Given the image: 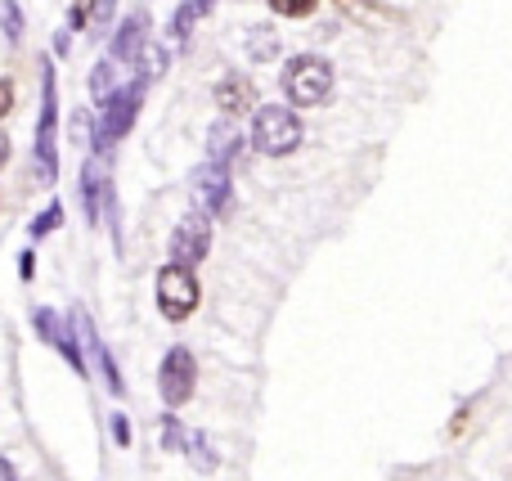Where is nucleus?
Returning <instances> with one entry per match:
<instances>
[{"label":"nucleus","instance_id":"11","mask_svg":"<svg viewBox=\"0 0 512 481\" xmlns=\"http://www.w3.org/2000/svg\"><path fill=\"white\" fill-rule=\"evenodd\" d=\"M216 108H221V117H248L256 108V86L239 72H225L216 81Z\"/></svg>","mask_w":512,"mask_h":481},{"label":"nucleus","instance_id":"17","mask_svg":"<svg viewBox=\"0 0 512 481\" xmlns=\"http://www.w3.org/2000/svg\"><path fill=\"white\" fill-rule=\"evenodd\" d=\"M117 90H122L117 86V59H99L90 68V95H95V104H108Z\"/></svg>","mask_w":512,"mask_h":481},{"label":"nucleus","instance_id":"4","mask_svg":"<svg viewBox=\"0 0 512 481\" xmlns=\"http://www.w3.org/2000/svg\"><path fill=\"white\" fill-rule=\"evenodd\" d=\"M144 81L135 77L131 86H122L113 99L104 104V117H95V135H90V153H99V158H108L113 153V144L122 140L126 131L135 126V117H140V104H144Z\"/></svg>","mask_w":512,"mask_h":481},{"label":"nucleus","instance_id":"28","mask_svg":"<svg viewBox=\"0 0 512 481\" xmlns=\"http://www.w3.org/2000/svg\"><path fill=\"white\" fill-rule=\"evenodd\" d=\"M72 50V32H59L54 36V59H59V54H68Z\"/></svg>","mask_w":512,"mask_h":481},{"label":"nucleus","instance_id":"30","mask_svg":"<svg viewBox=\"0 0 512 481\" xmlns=\"http://www.w3.org/2000/svg\"><path fill=\"white\" fill-rule=\"evenodd\" d=\"M0 481H18V473H14V464H9L5 455H0Z\"/></svg>","mask_w":512,"mask_h":481},{"label":"nucleus","instance_id":"18","mask_svg":"<svg viewBox=\"0 0 512 481\" xmlns=\"http://www.w3.org/2000/svg\"><path fill=\"white\" fill-rule=\"evenodd\" d=\"M59 225H63V203H59V198H54V203L45 207V212H36V216H32V225H27V234H32V239H50V234L59 230Z\"/></svg>","mask_w":512,"mask_h":481},{"label":"nucleus","instance_id":"12","mask_svg":"<svg viewBox=\"0 0 512 481\" xmlns=\"http://www.w3.org/2000/svg\"><path fill=\"white\" fill-rule=\"evenodd\" d=\"M149 32H153V18L144 14V9L126 14V23L113 32V59L117 63H135V54H140V45L149 41Z\"/></svg>","mask_w":512,"mask_h":481},{"label":"nucleus","instance_id":"2","mask_svg":"<svg viewBox=\"0 0 512 481\" xmlns=\"http://www.w3.org/2000/svg\"><path fill=\"white\" fill-rule=\"evenodd\" d=\"M279 86L292 108H319L333 95V63L319 59V54H297V59L283 63Z\"/></svg>","mask_w":512,"mask_h":481},{"label":"nucleus","instance_id":"27","mask_svg":"<svg viewBox=\"0 0 512 481\" xmlns=\"http://www.w3.org/2000/svg\"><path fill=\"white\" fill-rule=\"evenodd\" d=\"M18 275H23V279L36 275V252H23V257H18Z\"/></svg>","mask_w":512,"mask_h":481},{"label":"nucleus","instance_id":"20","mask_svg":"<svg viewBox=\"0 0 512 481\" xmlns=\"http://www.w3.org/2000/svg\"><path fill=\"white\" fill-rule=\"evenodd\" d=\"M0 27H5V41L9 45H18L23 41V5L18 0H0Z\"/></svg>","mask_w":512,"mask_h":481},{"label":"nucleus","instance_id":"7","mask_svg":"<svg viewBox=\"0 0 512 481\" xmlns=\"http://www.w3.org/2000/svg\"><path fill=\"white\" fill-rule=\"evenodd\" d=\"M194 387H198V360H194V351L171 347L167 356H162V369H158V392H162V401H167V410H180V405H189Z\"/></svg>","mask_w":512,"mask_h":481},{"label":"nucleus","instance_id":"13","mask_svg":"<svg viewBox=\"0 0 512 481\" xmlns=\"http://www.w3.org/2000/svg\"><path fill=\"white\" fill-rule=\"evenodd\" d=\"M243 153V140H239V126H234V117H221V122L207 131V158L221 162V167H230L234 158Z\"/></svg>","mask_w":512,"mask_h":481},{"label":"nucleus","instance_id":"8","mask_svg":"<svg viewBox=\"0 0 512 481\" xmlns=\"http://www.w3.org/2000/svg\"><path fill=\"white\" fill-rule=\"evenodd\" d=\"M189 189H194V203L203 207L207 216H230L234 207V180H230V167L207 158L203 167H194L189 176Z\"/></svg>","mask_w":512,"mask_h":481},{"label":"nucleus","instance_id":"9","mask_svg":"<svg viewBox=\"0 0 512 481\" xmlns=\"http://www.w3.org/2000/svg\"><path fill=\"white\" fill-rule=\"evenodd\" d=\"M207 248H212V216L203 212V207H194V212H185L176 221V230H171V261H180V266H198V261L207 257Z\"/></svg>","mask_w":512,"mask_h":481},{"label":"nucleus","instance_id":"16","mask_svg":"<svg viewBox=\"0 0 512 481\" xmlns=\"http://www.w3.org/2000/svg\"><path fill=\"white\" fill-rule=\"evenodd\" d=\"M283 54V41H279V32L274 27H248V59L252 63H270V59H279Z\"/></svg>","mask_w":512,"mask_h":481},{"label":"nucleus","instance_id":"15","mask_svg":"<svg viewBox=\"0 0 512 481\" xmlns=\"http://www.w3.org/2000/svg\"><path fill=\"white\" fill-rule=\"evenodd\" d=\"M212 14V0H185V5L176 9V18H171V41H185L189 45V36H194V23L198 18H207Z\"/></svg>","mask_w":512,"mask_h":481},{"label":"nucleus","instance_id":"6","mask_svg":"<svg viewBox=\"0 0 512 481\" xmlns=\"http://www.w3.org/2000/svg\"><path fill=\"white\" fill-rule=\"evenodd\" d=\"M32 324H36V333H41V342H50V347L59 351L72 369H77V378L90 374L86 369V347L77 342V324H72V315H59V311H50V306H36Z\"/></svg>","mask_w":512,"mask_h":481},{"label":"nucleus","instance_id":"24","mask_svg":"<svg viewBox=\"0 0 512 481\" xmlns=\"http://www.w3.org/2000/svg\"><path fill=\"white\" fill-rule=\"evenodd\" d=\"M113 441H117V446H122V450H126V446H131V419H126V414H122V410H117V414H113Z\"/></svg>","mask_w":512,"mask_h":481},{"label":"nucleus","instance_id":"5","mask_svg":"<svg viewBox=\"0 0 512 481\" xmlns=\"http://www.w3.org/2000/svg\"><path fill=\"white\" fill-rule=\"evenodd\" d=\"M198 297H203V288H198V279H194V266L171 261V266L158 270V311L167 315L171 324H185L189 315L198 311Z\"/></svg>","mask_w":512,"mask_h":481},{"label":"nucleus","instance_id":"10","mask_svg":"<svg viewBox=\"0 0 512 481\" xmlns=\"http://www.w3.org/2000/svg\"><path fill=\"white\" fill-rule=\"evenodd\" d=\"M113 180L104 176V158L99 153H90L86 167H81V212H86V225H99V216H104V194Z\"/></svg>","mask_w":512,"mask_h":481},{"label":"nucleus","instance_id":"19","mask_svg":"<svg viewBox=\"0 0 512 481\" xmlns=\"http://www.w3.org/2000/svg\"><path fill=\"white\" fill-rule=\"evenodd\" d=\"M185 455L194 459L203 473H212V468H216V455H212V441H207V432H185Z\"/></svg>","mask_w":512,"mask_h":481},{"label":"nucleus","instance_id":"29","mask_svg":"<svg viewBox=\"0 0 512 481\" xmlns=\"http://www.w3.org/2000/svg\"><path fill=\"white\" fill-rule=\"evenodd\" d=\"M9 153H14V144H9V135H5V131H0V171H5Z\"/></svg>","mask_w":512,"mask_h":481},{"label":"nucleus","instance_id":"26","mask_svg":"<svg viewBox=\"0 0 512 481\" xmlns=\"http://www.w3.org/2000/svg\"><path fill=\"white\" fill-rule=\"evenodd\" d=\"M9 108H14V81L0 77V117H9Z\"/></svg>","mask_w":512,"mask_h":481},{"label":"nucleus","instance_id":"22","mask_svg":"<svg viewBox=\"0 0 512 481\" xmlns=\"http://www.w3.org/2000/svg\"><path fill=\"white\" fill-rule=\"evenodd\" d=\"M90 14H95V0H72V9H68V32H90Z\"/></svg>","mask_w":512,"mask_h":481},{"label":"nucleus","instance_id":"3","mask_svg":"<svg viewBox=\"0 0 512 481\" xmlns=\"http://www.w3.org/2000/svg\"><path fill=\"white\" fill-rule=\"evenodd\" d=\"M301 117L292 113V104H261L252 117V149L265 153V158H288V153L301 149Z\"/></svg>","mask_w":512,"mask_h":481},{"label":"nucleus","instance_id":"1","mask_svg":"<svg viewBox=\"0 0 512 481\" xmlns=\"http://www.w3.org/2000/svg\"><path fill=\"white\" fill-rule=\"evenodd\" d=\"M36 171L41 185L59 180V77H54V54H41V117H36Z\"/></svg>","mask_w":512,"mask_h":481},{"label":"nucleus","instance_id":"14","mask_svg":"<svg viewBox=\"0 0 512 481\" xmlns=\"http://www.w3.org/2000/svg\"><path fill=\"white\" fill-rule=\"evenodd\" d=\"M167 68H171V54H167V45H158V41H144V45H140V54H135V77H140L144 86H153V81H162V77H167Z\"/></svg>","mask_w":512,"mask_h":481},{"label":"nucleus","instance_id":"25","mask_svg":"<svg viewBox=\"0 0 512 481\" xmlns=\"http://www.w3.org/2000/svg\"><path fill=\"white\" fill-rule=\"evenodd\" d=\"M113 9H117V0H95V14H90V27H104L108 18H113Z\"/></svg>","mask_w":512,"mask_h":481},{"label":"nucleus","instance_id":"21","mask_svg":"<svg viewBox=\"0 0 512 481\" xmlns=\"http://www.w3.org/2000/svg\"><path fill=\"white\" fill-rule=\"evenodd\" d=\"M265 5H270L279 18H310L319 0H265Z\"/></svg>","mask_w":512,"mask_h":481},{"label":"nucleus","instance_id":"23","mask_svg":"<svg viewBox=\"0 0 512 481\" xmlns=\"http://www.w3.org/2000/svg\"><path fill=\"white\" fill-rule=\"evenodd\" d=\"M162 437H167V441H162L167 450H185V428L176 423V410H171V414H167V423H162Z\"/></svg>","mask_w":512,"mask_h":481}]
</instances>
